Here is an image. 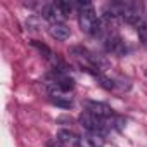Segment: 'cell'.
Returning a JSON list of instances; mask_svg holds the SVG:
<instances>
[{"mask_svg": "<svg viewBox=\"0 0 147 147\" xmlns=\"http://www.w3.org/2000/svg\"><path fill=\"white\" fill-rule=\"evenodd\" d=\"M31 45H33V47H36V49L43 54V57H47V59H50V57H52V52H50V49H49L47 45H43V43H40V42H36V40H35V42H31Z\"/></svg>", "mask_w": 147, "mask_h": 147, "instance_id": "7c38bea8", "label": "cell"}, {"mask_svg": "<svg viewBox=\"0 0 147 147\" xmlns=\"http://www.w3.org/2000/svg\"><path fill=\"white\" fill-rule=\"evenodd\" d=\"M52 80L61 87L62 92H67V90H71L73 87H75V80L69 78L67 75H59V73H54V75H52Z\"/></svg>", "mask_w": 147, "mask_h": 147, "instance_id": "9c48e42d", "label": "cell"}, {"mask_svg": "<svg viewBox=\"0 0 147 147\" xmlns=\"http://www.w3.org/2000/svg\"><path fill=\"white\" fill-rule=\"evenodd\" d=\"M47 147H62V144L59 140H49L47 142Z\"/></svg>", "mask_w": 147, "mask_h": 147, "instance_id": "5bb4252c", "label": "cell"}, {"mask_svg": "<svg viewBox=\"0 0 147 147\" xmlns=\"http://www.w3.org/2000/svg\"><path fill=\"white\" fill-rule=\"evenodd\" d=\"M80 147H104V137L99 133L87 131L80 140Z\"/></svg>", "mask_w": 147, "mask_h": 147, "instance_id": "ba28073f", "label": "cell"}, {"mask_svg": "<svg viewBox=\"0 0 147 147\" xmlns=\"http://www.w3.org/2000/svg\"><path fill=\"white\" fill-rule=\"evenodd\" d=\"M78 121H80V125H82L87 131H90V133H99V135H102V137H104V135L107 133V130H109L106 119H100V118H97L95 114H92V113H88V111H83V113L78 116Z\"/></svg>", "mask_w": 147, "mask_h": 147, "instance_id": "7a4b0ae2", "label": "cell"}, {"mask_svg": "<svg viewBox=\"0 0 147 147\" xmlns=\"http://www.w3.org/2000/svg\"><path fill=\"white\" fill-rule=\"evenodd\" d=\"M50 100H52L55 106H59V107H64V109H69V107L73 106V100H71V97H67V95H64V94L54 95V97H50Z\"/></svg>", "mask_w": 147, "mask_h": 147, "instance_id": "30bf717a", "label": "cell"}, {"mask_svg": "<svg viewBox=\"0 0 147 147\" xmlns=\"http://www.w3.org/2000/svg\"><path fill=\"white\" fill-rule=\"evenodd\" d=\"M104 45H106V50L107 52H113L116 55H125L126 54V47H125V42L113 31H107L106 36H104Z\"/></svg>", "mask_w": 147, "mask_h": 147, "instance_id": "3957f363", "label": "cell"}, {"mask_svg": "<svg viewBox=\"0 0 147 147\" xmlns=\"http://www.w3.org/2000/svg\"><path fill=\"white\" fill-rule=\"evenodd\" d=\"M85 107H87V111H88V113L95 114V116H97V118H100V119H109V118H113V116H114L113 107H111V106H107V104H104V102L85 100Z\"/></svg>", "mask_w": 147, "mask_h": 147, "instance_id": "277c9868", "label": "cell"}, {"mask_svg": "<svg viewBox=\"0 0 147 147\" xmlns=\"http://www.w3.org/2000/svg\"><path fill=\"white\" fill-rule=\"evenodd\" d=\"M49 33H50V36H52V38H55V40H59V42H64V40H67V38H69L71 30H69V26H67V24L59 23V24H50Z\"/></svg>", "mask_w": 147, "mask_h": 147, "instance_id": "52a82bcc", "label": "cell"}, {"mask_svg": "<svg viewBox=\"0 0 147 147\" xmlns=\"http://www.w3.org/2000/svg\"><path fill=\"white\" fill-rule=\"evenodd\" d=\"M57 140H59L62 145H66V147H80L82 137H78L75 131H71V130H59Z\"/></svg>", "mask_w": 147, "mask_h": 147, "instance_id": "8992f818", "label": "cell"}, {"mask_svg": "<svg viewBox=\"0 0 147 147\" xmlns=\"http://www.w3.org/2000/svg\"><path fill=\"white\" fill-rule=\"evenodd\" d=\"M137 33H138V38L142 40V43L147 45V21H142L137 26Z\"/></svg>", "mask_w": 147, "mask_h": 147, "instance_id": "8fae6325", "label": "cell"}, {"mask_svg": "<svg viewBox=\"0 0 147 147\" xmlns=\"http://www.w3.org/2000/svg\"><path fill=\"white\" fill-rule=\"evenodd\" d=\"M57 4H59V7H61L62 14L67 18V16L71 14V11H73V4H71V2H57Z\"/></svg>", "mask_w": 147, "mask_h": 147, "instance_id": "4fadbf2b", "label": "cell"}, {"mask_svg": "<svg viewBox=\"0 0 147 147\" xmlns=\"http://www.w3.org/2000/svg\"><path fill=\"white\" fill-rule=\"evenodd\" d=\"M42 16H43L50 24H59V23H64V19H66V16L62 14V11H61V7H59L57 2H55V4H47V5H43V7H42Z\"/></svg>", "mask_w": 147, "mask_h": 147, "instance_id": "5b68a950", "label": "cell"}, {"mask_svg": "<svg viewBox=\"0 0 147 147\" xmlns=\"http://www.w3.org/2000/svg\"><path fill=\"white\" fill-rule=\"evenodd\" d=\"M78 21H80L82 31H85L87 35H92V36L102 35L100 19H97L95 9L90 2H78Z\"/></svg>", "mask_w": 147, "mask_h": 147, "instance_id": "6da1fadb", "label": "cell"}]
</instances>
